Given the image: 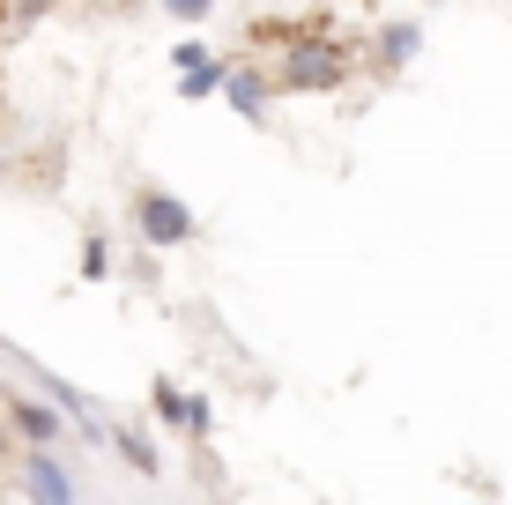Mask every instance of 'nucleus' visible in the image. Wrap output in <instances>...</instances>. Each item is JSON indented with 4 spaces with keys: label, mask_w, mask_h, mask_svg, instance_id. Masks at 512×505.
I'll return each mask as SVG.
<instances>
[{
    "label": "nucleus",
    "mask_w": 512,
    "mask_h": 505,
    "mask_svg": "<svg viewBox=\"0 0 512 505\" xmlns=\"http://www.w3.org/2000/svg\"><path fill=\"white\" fill-rule=\"evenodd\" d=\"M141 231H149V238H164V246H179V238L193 231V216H186V208H179V201H164V194H149V201H141Z\"/></svg>",
    "instance_id": "nucleus-1"
},
{
    "label": "nucleus",
    "mask_w": 512,
    "mask_h": 505,
    "mask_svg": "<svg viewBox=\"0 0 512 505\" xmlns=\"http://www.w3.org/2000/svg\"><path fill=\"white\" fill-rule=\"evenodd\" d=\"M30 491H38V498H67V491H75V483H67L60 468H52V461L38 454V461H30Z\"/></svg>",
    "instance_id": "nucleus-2"
},
{
    "label": "nucleus",
    "mask_w": 512,
    "mask_h": 505,
    "mask_svg": "<svg viewBox=\"0 0 512 505\" xmlns=\"http://www.w3.org/2000/svg\"><path fill=\"white\" fill-rule=\"evenodd\" d=\"M171 15H208V0H171Z\"/></svg>",
    "instance_id": "nucleus-3"
}]
</instances>
